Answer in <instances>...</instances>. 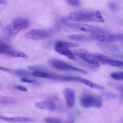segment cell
<instances>
[{
  "instance_id": "1",
  "label": "cell",
  "mask_w": 123,
  "mask_h": 123,
  "mask_svg": "<svg viewBox=\"0 0 123 123\" xmlns=\"http://www.w3.org/2000/svg\"><path fill=\"white\" fill-rule=\"evenodd\" d=\"M62 21L70 22H104L103 16L98 11H77L72 12L62 18Z\"/></svg>"
},
{
  "instance_id": "2",
  "label": "cell",
  "mask_w": 123,
  "mask_h": 123,
  "mask_svg": "<svg viewBox=\"0 0 123 123\" xmlns=\"http://www.w3.org/2000/svg\"><path fill=\"white\" fill-rule=\"evenodd\" d=\"M30 25V22L27 19L24 18H14L6 27L7 36L10 40L13 39L20 31L27 29Z\"/></svg>"
},
{
  "instance_id": "3",
  "label": "cell",
  "mask_w": 123,
  "mask_h": 123,
  "mask_svg": "<svg viewBox=\"0 0 123 123\" xmlns=\"http://www.w3.org/2000/svg\"><path fill=\"white\" fill-rule=\"evenodd\" d=\"M80 103L84 108H100L103 106V98L92 92H85L80 96Z\"/></svg>"
},
{
  "instance_id": "4",
  "label": "cell",
  "mask_w": 123,
  "mask_h": 123,
  "mask_svg": "<svg viewBox=\"0 0 123 123\" xmlns=\"http://www.w3.org/2000/svg\"><path fill=\"white\" fill-rule=\"evenodd\" d=\"M79 46L77 43L72 42L58 41L55 43L54 50L60 55H64L70 60H76V56L72 50L69 49L71 48H76Z\"/></svg>"
},
{
  "instance_id": "5",
  "label": "cell",
  "mask_w": 123,
  "mask_h": 123,
  "mask_svg": "<svg viewBox=\"0 0 123 123\" xmlns=\"http://www.w3.org/2000/svg\"><path fill=\"white\" fill-rule=\"evenodd\" d=\"M74 56H78L85 64L94 70H97L100 68V62L94 57L92 54L85 50H79L73 52Z\"/></svg>"
},
{
  "instance_id": "6",
  "label": "cell",
  "mask_w": 123,
  "mask_h": 123,
  "mask_svg": "<svg viewBox=\"0 0 123 123\" xmlns=\"http://www.w3.org/2000/svg\"><path fill=\"white\" fill-rule=\"evenodd\" d=\"M48 64L49 66H51L52 68L56 70L61 71H67V72H74L77 73H82L83 74H86L87 72L81 68H78V67H74L72 65L68 64V63L61 60H57V59H51L48 61Z\"/></svg>"
},
{
  "instance_id": "7",
  "label": "cell",
  "mask_w": 123,
  "mask_h": 123,
  "mask_svg": "<svg viewBox=\"0 0 123 123\" xmlns=\"http://www.w3.org/2000/svg\"><path fill=\"white\" fill-rule=\"evenodd\" d=\"M91 37L92 40L101 43H112L121 41L123 39V34H111L105 32H93L91 34Z\"/></svg>"
},
{
  "instance_id": "8",
  "label": "cell",
  "mask_w": 123,
  "mask_h": 123,
  "mask_svg": "<svg viewBox=\"0 0 123 123\" xmlns=\"http://www.w3.org/2000/svg\"><path fill=\"white\" fill-rule=\"evenodd\" d=\"M57 80H62V81L66 82H77L82 83L85 84L88 87L91 88L95 89V90H102L104 89L103 86L98 84H96L91 80L86 79L85 78H81V77H74V76H58Z\"/></svg>"
},
{
  "instance_id": "9",
  "label": "cell",
  "mask_w": 123,
  "mask_h": 123,
  "mask_svg": "<svg viewBox=\"0 0 123 123\" xmlns=\"http://www.w3.org/2000/svg\"><path fill=\"white\" fill-rule=\"evenodd\" d=\"M67 27L73 30H77L79 31L87 32H106L104 29L98 26H93V25H88L85 24H80V23H67L66 24Z\"/></svg>"
},
{
  "instance_id": "10",
  "label": "cell",
  "mask_w": 123,
  "mask_h": 123,
  "mask_svg": "<svg viewBox=\"0 0 123 123\" xmlns=\"http://www.w3.org/2000/svg\"><path fill=\"white\" fill-rule=\"evenodd\" d=\"M51 32L48 30L44 29H33L28 31L25 36L27 38L33 40H40L49 38Z\"/></svg>"
},
{
  "instance_id": "11",
  "label": "cell",
  "mask_w": 123,
  "mask_h": 123,
  "mask_svg": "<svg viewBox=\"0 0 123 123\" xmlns=\"http://www.w3.org/2000/svg\"><path fill=\"white\" fill-rule=\"evenodd\" d=\"M93 55L94 57L97 59V61L103 64L111 66L112 67H119V68L123 67V62L122 61L114 60V59L111 58L109 57L106 55H103V54H94Z\"/></svg>"
},
{
  "instance_id": "12",
  "label": "cell",
  "mask_w": 123,
  "mask_h": 123,
  "mask_svg": "<svg viewBox=\"0 0 123 123\" xmlns=\"http://www.w3.org/2000/svg\"><path fill=\"white\" fill-rule=\"evenodd\" d=\"M63 94L67 106L69 108H73L75 104V92L74 90L67 88L64 90Z\"/></svg>"
},
{
  "instance_id": "13",
  "label": "cell",
  "mask_w": 123,
  "mask_h": 123,
  "mask_svg": "<svg viewBox=\"0 0 123 123\" xmlns=\"http://www.w3.org/2000/svg\"><path fill=\"white\" fill-rule=\"evenodd\" d=\"M0 120H4L6 122L15 123H28L33 122L34 119L25 117H6L0 116Z\"/></svg>"
},
{
  "instance_id": "14",
  "label": "cell",
  "mask_w": 123,
  "mask_h": 123,
  "mask_svg": "<svg viewBox=\"0 0 123 123\" xmlns=\"http://www.w3.org/2000/svg\"><path fill=\"white\" fill-rule=\"evenodd\" d=\"M0 70L2 72H7V73H10L12 74H14L16 76H19L21 77H28L30 75H32V73H30L24 70H17V69H12V68L4 67L0 66Z\"/></svg>"
},
{
  "instance_id": "15",
  "label": "cell",
  "mask_w": 123,
  "mask_h": 123,
  "mask_svg": "<svg viewBox=\"0 0 123 123\" xmlns=\"http://www.w3.org/2000/svg\"><path fill=\"white\" fill-rule=\"evenodd\" d=\"M35 107L37 109L47 111H55L56 106L55 103L50 101H43L35 103Z\"/></svg>"
},
{
  "instance_id": "16",
  "label": "cell",
  "mask_w": 123,
  "mask_h": 123,
  "mask_svg": "<svg viewBox=\"0 0 123 123\" xmlns=\"http://www.w3.org/2000/svg\"><path fill=\"white\" fill-rule=\"evenodd\" d=\"M67 38L73 41H79V42H86L92 40L91 36L84 34H71L67 36Z\"/></svg>"
},
{
  "instance_id": "17",
  "label": "cell",
  "mask_w": 123,
  "mask_h": 123,
  "mask_svg": "<svg viewBox=\"0 0 123 123\" xmlns=\"http://www.w3.org/2000/svg\"><path fill=\"white\" fill-rule=\"evenodd\" d=\"M98 46L103 47L104 49L112 52H118L120 51V49L117 46L110 44L109 43H101V42H100V43H98Z\"/></svg>"
},
{
  "instance_id": "18",
  "label": "cell",
  "mask_w": 123,
  "mask_h": 123,
  "mask_svg": "<svg viewBox=\"0 0 123 123\" xmlns=\"http://www.w3.org/2000/svg\"><path fill=\"white\" fill-rule=\"evenodd\" d=\"M5 55H8V56H12V57L14 58H28V56L26 54H25V53L19 51H16V50H9V51L7 52Z\"/></svg>"
},
{
  "instance_id": "19",
  "label": "cell",
  "mask_w": 123,
  "mask_h": 123,
  "mask_svg": "<svg viewBox=\"0 0 123 123\" xmlns=\"http://www.w3.org/2000/svg\"><path fill=\"white\" fill-rule=\"evenodd\" d=\"M111 77L112 79L117 80H123V72H116L112 73L111 74Z\"/></svg>"
},
{
  "instance_id": "20",
  "label": "cell",
  "mask_w": 123,
  "mask_h": 123,
  "mask_svg": "<svg viewBox=\"0 0 123 123\" xmlns=\"http://www.w3.org/2000/svg\"><path fill=\"white\" fill-rule=\"evenodd\" d=\"M44 121L46 123H62V120L54 117H47L44 118Z\"/></svg>"
},
{
  "instance_id": "21",
  "label": "cell",
  "mask_w": 123,
  "mask_h": 123,
  "mask_svg": "<svg viewBox=\"0 0 123 123\" xmlns=\"http://www.w3.org/2000/svg\"><path fill=\"white\" fill-rule=\"evenodd\" d=\"M12 48L6 45V44L0 45V55L1 54H6L7 52L12 50Z\"/></svg>"
},
{
  "instance_id": "22",
  "label": "cell",
  "mask_w": 123,
  "mask_h": 123,
  "mask_svg": "<svg viewBox=\"0 0 123 123\" xmlns=\"http://www.w3.org/2000/svg\"><path fill=\"white\" fill-rule=\"evenodd\" d=\"M1 103H3V104H13V103H16L15 100L12 98H3L1 100Z\"/></svg>"
},
{
  "instance_id": "23",
  "label": "cell",
  "mask_w": 123,
  "mask_h": 123,
  "mask_svg": "<svg viewBox=\"0 0 123 123\" xmlns=\"http://www.w3.org/2000/svg\"><path fill=\"white\" fill-rule=\"evenodd\" d=\"M21 81L25 83H28V84H37V82L36 80L30 79L28 77H22L21 79Z\"/></svg>"
},
{
  "instance_id": "24",
  "label": "cell",
  "mask_w": 123,
  "mask_h": 123,
  "mask_svg": "<svg viewBox=\"0 0 123 123\" xmlns=\"http://www.w3.org/2000/svg\"><path fill=\"white\" fill-rule=\"evenodd\" d=\"M66 2L72 6H78L80 5L79 0H66Z\"/></svg>"
},
{
  "instance_id": "25",
  "label": "cell",
  "mask_w": 123,
  "mask_h": 123,
  "mask_svg": "<svg viewBox=\"0 0 123 123\" xmlns=\"http://www.w3.org/2000/svg\"><path fill=\"white\" fill-rule=\"evenodd\" d=\"M14 88H15L16 90H19V91H24V92H27L28 91V90L26 88L24 87V86H20V85L15 86H14Z\"/></svg>"
},
{
  "instance_id": "26",
  "label": "cell",
  "mask_w": 123,
  "mask_h": 123,
  "mask_svg": "<svg viewBox=\"0 0 123 123\" xmlns=\"http://www.w3.org/2000/svg\"><path fill=\"white\" fill-rule=\"evenodd\" d=\"M7 4L6 0H0V4Z\"/></svg>"
},
{
  "instance_id": "27",
  "label": "cell",
  "mask_w": 123,
  "mask_h": 123,
  "mask_svg": "<svg viewBox=\"0 0 123 123\" xmlns=\"http://www.w3.org/2000/svg\"><path fill=\"white\" fill-rule=\"evenodd\" d=\"M73 122H74V120H73V119H70V120L68 121V123H73Z\"/></svg>"
},
{
  "instance_id": "28",
  "label": "cell",
  "mask_w": 123,
  "mask_h": 123,
  "mask_svg": "<svg viewBox=\"0 0 123 123\" xmlns=\"http://www.w3.org/2000/svg\"><path fill=\"white\" fill-rule=\"evenodd\" d=\"M4 44V43H3V42H2V41L1 40H0V45H2V44Z\"/></svg>"
},
{
  "instance_id": "29",
  "label": "cell",
  "mask_w": 123,
  "mask_h": 123,
  "mask_svg": "<svg viewBox=\"0 0 123 123\" xmlns=\"http://www.w3.org/2000/svg\"><path fill=\"white\" fill-rule=\"evenodd\" d=\"M0 26H1V22H0Z\"/></svg>"
}]
</instances>
